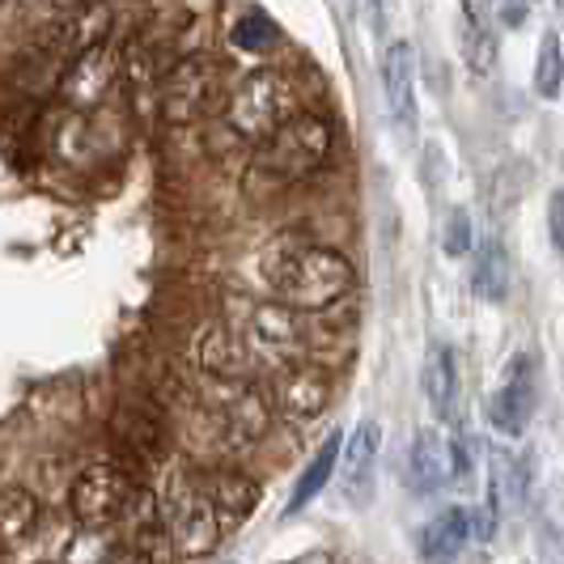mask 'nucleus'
Returning a JSON list of instances; mask_svg holds the SVG:
<instances>
[{
    "instance_id": "f257e3e1",
    "label": "nucleus",
    "mask_w": 564,
    "mask_h": 564,
    "mask_svg": "<svg viewBox=\"0 0 564 564\" xmlns=\"http://www.w3.org/2000/svg\"><path fill=\"white\" fill-rule=\"evenodd\" d=\"M332 123L318 119V115H293L284 119L281 128L259 144L254 153V174H268L272 183H297V178H311L318 170L332 162Z\"/></svg>"
},
{
    "instance_id": "f03ea898",
    "label": "nucleus",
    "mask_w": 564,
    "mask_h": 564,
    "mask_svg": "<svg viewBox=\"0 0 564 564\" xmlns=\"http://www.w3.org/2000/svg\"><path fill=\"white\" fill-rule=\"evenodd\" d=\"M352 284H357V272L344 254L327 247H306L289 268V276L276 284V297L302 314H323L339 306L352 293Z\"/></svg>"
},
{
    "instance_id": "7ed1b4c3",
    "label": "nucleus",
    "mask_w": 564,
    "mask_h": 564,
    "mask_svg": "<svg viewBox=\"0 0 564 564\" xmlns=\"http://www.w3.org/2000/svg\"><path fill=\"white\" fill-rule=\"evenodd\" d=\"M289 107H293V85L284 82V73H276V68H254V73H247L242 82L234 85L226 107V123L234 137L263 144L284 119H293Z\"/></svg>"
},
{
    "instance_id": "20e7f679",
    "label": "nucleus",
    "mask_w": 564,
    "mask_h": 564,
    "mask_svg": "<svg viewBox=\"0 0 564 564\" xmlns=\"http://www.w3.org/2000/svg\"><path fill=\"white\" fill-rule=\"evenodd\" d=\"M137 488L141 480L132 471H123L119 463H89L68 488V509L82 527H111L128 513Z\"/></svg>"
},
{
    "instance_id": "39448f33",
    "label": "nucleus",
    "mask_w": 564,
    "mask_h": 564,
    "mask_svg": "<svg viewBox=\"0 0 564 564\" xmlns=\"http://www.w3.org/2000/svg\"><path fill=\"white\" fill-rule=\"evenodd\" d=\"M162 513H166V527H170V535H174L178 556L199 561V556H208V552L221 543V527H226V522H221V513L213 506L208 488H196V484L178 480L166 492Z\"/></svg>"
},
{
    "instance_id": "423d86ee",
    "label": "nucleus",
    "mask_w": 564,
    "mask_h": 564,
    "mask_svg": "<svg viewBox=\"0 0 564 564\" xmlns=\"http://www.w3.org/2000/svg\"><path fill=\"white\" fill-rule=\"evenodd\" d=\"M111 433H115V446H119V467L132 471L137 480L144 476L149 463L166 458L170 451V429L162 421V412H153L141 399H123L115 408Z\"/></svg>"
},
{
    "instance_id": "0eeeda50",
    "label": "nucleus",
    "mask_w": 564,
    "mask_h": 564,
    "mask_svg": "<svg viewBox=\"0 0 564 564\" xmlns=\"http://www.w3.org/2000/svg\"><path fill=\"white\" fill-rule=\"evenodd\" d=\"M213 94H217V64L208 56H183L166 68L158 102H162L166 123L187 128V123H196L199 115L208 111Z\"/></svg>"
},
{
    "instance_id": "6e6552de",
    "label": "nucleus",
    "mask_w": 564,
    "mask_h": 564,
    "mask_svg": "<svg viewBox=\"0 0 564 564\" xmlns=\"http://www.w3.org/2000/svg\"><path fill=\"white\" fill-rule=\"evenodd\" d=\"M247 339L259 357H268L276 369L302 366L306 357V327H302V311H293L289 302H263L254 306Z\"/></svg>"
},
{
    "instance_id": "1a4fd4ad",
    "label": "nucleus",
    "mask_w": 564,
    "mask_h": 564,
    "mask_svg": "<svg viewBox=\"0 0 564 564\" xmlns=\"http://www.w3.org/2000/svg\"><path fill=\"white\" fill-rule=\"evenodd\" d=\"M119 73H123V52L115 43H102V47L85 52V56H77L64 68V77H59V102L77 115L94 111L115 89Z\"/></svg>"
},
{
    "instance_id": "9d476101",
    "label": "nucleus",
    "mask_w": 564,
    "mask_h": 564,
    "mask_svg": "<svg viewBox=\"0 0 564 564\" xmlns=\"http://www.w3.org/2000/svg\"><path fill=\"white\" fill-rule=\"evenodd\" d=\"M111 30H115V9L111 0H85V4H73L64 9V18L56 22L52 39H47V56L52 59H73L111 43Z\"/></svg>"
},
{
    "instance_id": "9b49d317",
    "label": "nucleus",
    "mask_w": 564,
    "mask_h": 564,
    "mask_svg": "<svg viewBox=\"0 0 564 564\" xmlns=\"http://www.w3.org/2000/svg\"><path fill=\"white\" fill-rule=\"evenodd\" d=\"M531 416H535V366L531 357H513L506 382L488 399V421L506 437H522Z\"/></svg>"
},
{
    "instance_id": "f8f14e48",
    "label": "nucleus",
    "mask_w": 564,
    "mask_h": 564,
    "mask_svg": "<svg viewBox=\"0 0 564 564\" xmlns=\"http://www.w3.org/2000/svg\"><path fill=\"white\" fill-rule=\"evenodd\" d=\"M332 391H336L332 373L323 366H306L302 361V366L281 369V378H276V408H281L289 421L306 424L327 412Z\"/></svg>"
},
{
    "instance_id": "ddd939ff",
    "label": "nucleus",
    "mask_w": 564,
    "mask_h": 564,
    "mask_svg": "<svg viewBox=\"0 0 564 564\" xmlns=\"http://www.w3.org/2000/svg\"><path fill=\"white\" fill-rule=\"evenodd\" d=\"M382 89H387L391 119L408 137H416V123H421V111H416V47L408 39H399L382 52Z\"/></svg>"
},
{
    "instance_id": "4468645a",
    "label": "nucleus",
    "mask_w": 564,
    "mask_h": 564,
    "mask_svg": "<svg viewBox=\"0 0 564 564\" xmlns=\"http://www.w3.org/2000/svg\"><path fill=\"white\" fill-rule=\"evenodd\" d=\"M458 451H454V437L437 433V429H421L416 442H412V454H408V484L412 492H437L451 480H458Z\"/></svg>"
},
{
    "instance_id": "2eb2a0df",
    "label": "nucleus",
    "mask_w": 564,
    "mask_h": 564,
    "mask_svg": "<svg viewBox=\"0 0 564 564\" xmlns=\"http://www.w3.org/2000/svg\"><path fill=\"white\" fill-rule=\"evenodd\" d=\"M382 451V429L378 421H361L352 429V437L344 442V458H339V488L352 506H366L373 497V463Z\"/></svg>"
},
{
    "instance_id": "dca6fc26",
    "label": "nucleus",
    "mask_w": 564,
    "mask_h": 564,
    "mask_svg": "<svg viewBox=\"0 0 564 564\" xmlns=\"http://www.w3.org/2000/svg\"><path fill=\"white\" fill-rule=\"evenodd\" d=\"M272 424V399L259 387H234L229 399H221V442L226 446H254L268 437Z\"/></svg>"
},
{
    "instance_id": "f3484780",
    "label": "nucleus",
    "mask_w": 564,
    "mask_h": 564,
    "mask_svg": "<svg viewBox=\"0 0 564 564\" xmlns=\"http://www.w3.org/2000/svg\"><path fill=\"white\" fill-rule=\"evenodd\" d=\"M476 531V522H471V513L463 506H451L442 509L437 518H429L421 531V552L429 564H454L458 561V552L467 547V539Z\"/></svg>"
},
{
    "instance_id": "a211bd4d",
    "label": "nucleus",
    "mask_w": 564,
    "mask_h": 564,
    "mask_svg": "<svg viewBox=\"0 0 564 564\" xmlns=\"http://www.w3.org/2000/svg\"><path fill=\"white\" fill-rule=\"evenodd\" d=\"M208 497H213V506L221 513V522L226 527H238V522H247L259 506V484L247 476V471H238V467H221V471H213L208 476Z\"/></svg>"
},
{
    "instance_id": "6ab92c4d",
    "label": "nucleus",
    "mask_w": 564,
    "mask_h": 564,
    "mask_svg": "<svg viewBox=\"0 0 564 564\" xmlns=\"http://www.w3.org/2000/svg\"><path fill=\"white\" fill-rule=\"evenodd\" d=\"M471 293L480 302H506L509 293V254L497 238H480L471 251Z\"/></svg>"
},
{
    "instance_id": "aec40b11",
    "label": "nucleus",
    "mask_w": 564,
    "mask_h": 564,
    "mask_svg": "<svg viewBox=\"0 0 564 564\" xmlns=\"http://www.w3.org/2000/svg\"><path fill=\"white\" fill-rule=\"evenodd\" d=\"M34 531H39V497L22 484H9L0 492V543H4V552L26 543Z\"/></svg>"
},
{
    "instance_id": "412c9836",
    "label": "nucleus",
    "mask_w": 564,
    "mask_h": 564,
    "mask_svg": "<svg viewBox=\"0 0 564 564\" xmlns=\"http://www.w3.org/2000/svg\"><path fill=\"white\" fill-rule=\"evenodd\" d=\"M339 458H344V437H339V433H332V437L318 446V454H314L311 463H306L302 480L293 484V497H289V506H284V513H289V518H293V513H302V509L311 506L314 497L327 488V480L336 476Z\"/></svg>"
},
{
    "instance_id": "4be33fe9",
    "label": "nucleus",
    "mask_w": 564,
    "mask_h": 564,
    "mask_svg": "<svg viewBox=\"0 0 564 564\" xmlns=\"http://www.w3.org/2000/svg\"><path fill=\"white\" fill-rule=\"evenodd\" d=\"M463 56L476 77L497 68V34L484 22V0H463Z\"/></svg>"
},
{
    "instance_id": "5701e85b",
    "label": "nucleus",
    "mask_w": 564,
    "mask_h": 564,
    "mask_svg": "<svg viewBox=\"0 0 564 564\" xmlns=\"http://www.w3.org/2000/svg\"><path fill=\"white\" fill-rule=\"evenodd\" d=\"M454 395H458L454 352L446 344H433L429 348V361H424V399L437 412V421H454Z\"/></svg>"
},
{
    "instance_id": "b1692460",
    "label": "nucleus",
    "mask_w": 564,
    "mask_h": 564,
    "mask_svg": "<svg viewBox=\"0 0 564 564\" xmlns=\"http://www.w3.org/2000/svg\"><path fill=\"white\" fill-rule=\"evenodd\" d=\"M251 361V352L242 348V339L234 336L229 327H213L204 344H199V366L208 369V373H217V378H234V373H242V366Z\"/></svg>"
},
{
    "instance_id": "393cba45",
    "label": "nucleus",
    "mask_w": 564,
    "mask_h": 564,
    "mask_svg": "<svg viewBox=\"0 0 564 564\" xmlns=\"http://www.w3.org/2000/svg\"><path fill=\"white\" fill-rule=\"evenodd\" d=\"M539 539H543L547 556L564 564V476L547 484L539 497Z\"/></svg>"
},
{
    "instance_id": "a878e982",
    "label": "nucleus",
    "mask_w": 564,
    "mask_h": 564,
    "mask_svg": "<svg viewBox=\"0 0 564 564\" xmlns=\"http://www.w3.org/2000/svg\"><path fill=\"white\" fill-rule=\"evenodd\" d=\"M276 39H281L276 22H272L268 13H259V9H247V13L229 26V43H234L238 52H247V56H268V52L276 47Z\"/></svg>"
},
{
    "instance_id": "bb28decb",
    "label": "nucleus",
    "mask_w": 564,
    "mask_h": 564,
    "mask_svg": "<svg viewBox=\"0 0 564 564\" xmlns=\"http://www.w3.org/2000/svg\"><path fill=\"white\" fill-rule=\"evenodd\" d=\"M115 547H119V539L107 527H82L77 535L64 543L59 564H107Z\"/></svg>"
},
{
    "instance_id": "cd10ccee",
    "label": "nucleus",
    "mask_w": 564,
    "mask_h": 564,
    "mask_svg": "<svg viewBox=\"0 0 564 564\" xmlns=\"http://www.w3.org/2000/svg\"><path fill=\"white\" fill-rule=\"evenodd\" d=\"M561 85H564V52H561V34L547 30L539 39V52H535V89L539 98L556 102L561 98Z\"/></svg>"
},
{
    "instance_id": "c85d7f7f",
    "label": "nucleus",
    "mask_w": 564,
    "mask_h": 564,
    "mask_svg": "<svg viewBox=\"0 0 564 564\" xmlns=\"http://www.w3.org/2000/svg\"><path fill=\"white\" fill-rule=\"evenodd\" d=\"M306 247H311V242H306V238H302L297 229H284V234H276V238H272V242L263 247V263H259L263 281L276 289V284H281L284 276H289V268L297 263V254L306 251Z\"/></svg>"
},
{
    "instance_id": "c756f323",
    "label": "nucleus",
    "mask_w": 564,
    "mask_h": 564,
    "mask_svg": "<svg viewBox=\"0 0 564 564\" xmlns=\"http://www.w3.org/2000/svg\"><path fill=\"white\" fill-rule=\"evenodd\" d=\"M471 242H476V234H471V217H467L463 208H454L451 221H446V238H442V247H446V254L463 259V254H471Z\"/></svg>"
},
{
    "instance_id": "7c9ffc66",
    "label": "nucleus",
    "mask_w": 564,
    "mask_h": 564,
    "mask_svg": "<svg viewBox=\"0 0 564 564\" xmlns=\"http://www.w3.org/2000/svg\"><path fill=\"white\" fill-rule=\"evenodd\" d=\"M547 221H552V242H556V251L564 254V192H552V204H547Z\"/></svg>"
},
{
    "instance_id": "2f4dec72",
    "label": "nucleus",
    "mask_w": 564,
    "mask_h": 564,
    "mask_svg": "<svg viewBox=\"0 0 564 564\" xmlns=\"http://www.w3.org/2000/svg\"><path fill=\"white\" fill-rule=\"evenodd\" d=\"M107 564H149V561H144V552L137 547V543H119Z\"/></svg>"
},
{
    "instance_id": "473e14b6",
    "label": "nucleus",
    "mask_w": 564,
    "mask_h": 564,
    "mask_svg": "<svg viewBox=\"0 0 564 564\" xmlns=\"http://www.w3.org/2000/svg\"><path fill=\"white\" fill-rule=\"evenodd\" d=\"M289 564H332L327 552H311V556H302V561H289Z\"/></svg>"
},
{
    "instance_id": "72a5a7b5",
    "label": "nucleus",
    "mask_w": 564,
    "mask_h": 564,
    "mask_svg": "<svg viewBox=\"0 0 564 564\" xmlns=\"http://www.w3.org/2000/svg\"><path fill=\"white\" fill-rule=\"evenodd\" d=\"M556 26L564 30V0H556Z\"/></svg>"
},
{
    "instance_id": "f704fd0d",
    "label": "nucleus",
    "mask_w": 564,
    "mask_h": 564,
    "mask_svg": "<svg viewBox=\"0 0 564 564\" xmlns=\"http://www.w3.org/2000/svg\"><path fill=\"white\" fill-rule=\"evenodd\" d=\"M56 4H64V9H73V4H85V0H56Z\"/></svg>"
},
{
    "instance_id": "c9c22d12",
    "label": "nucleus",
    "mask_w": 564,
    "mask_h": 564,
    "mask_svg": "<svg viewBox=\"0 0 564 564\" xmlns=\"http://www.w3.org/2000/svg\"><path fill=\"white\" fill-rule=\"evenodd\" d=\"M531 4H535V0H531Z\"/></svg>"
}]
</instances>
